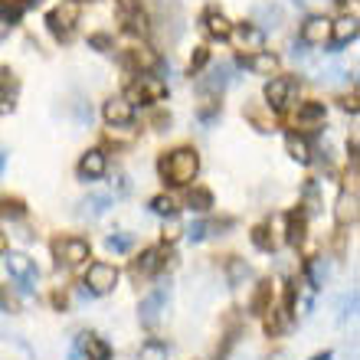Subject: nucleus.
<instances>
[{
    "mask_svg": "<svg viewBox=\"0 0 360 360\" xmlns=\"http://www.w3.org/2000/svg\"><path fill=\"white\" fill-rule=\"evenodd\" d=\"M269 302H272V285L262 282L259 285V292H256V298H252V314H266Z\"/></svg>",
    "mask_w": 360,
    "mask_h": 360,
    "instance_id": "nucleus-29",
    "label": "nucleus"
},
{
    "mask_svg": "<svg viewBox=\"0 0 360 360\" xmlns=\"http://www.w3.org/2000/svg\"><path fill=\"white\" fill-rule=\"evenodd\" d=\"M252 243H256V249L269 252V249L275 246V243H272V233H269V226H256V229H252Z\"/></svg>",
    "mask_w": 360,
    "mask_h": 360,
    "instance_id": "nucleus-32",
    "label": "nucleus"
},
{
    "mask_svg": "<svg viewBox=\"0 0 360 360\" xmlns=\"http://www.w3.org/2000/svg\"><path fill=\"white\" fill-rule=\"evenodd\" d=\"M164 311H167V288H154V292L141 302V308H138V318H141V324L148 331H154L158 321L164 318Z\"/></svg>",
    "mask_w": 360,
    "mask_h": 360,
    "instance_id": "nucleus-7",
    "label": "nucleus"
},
{
    "mask_svg": "<svg viewBox=\"0 0 360 360\" xmlns=\"http://www.w3.org/2000/svg\"><path fill=\"white\" fill-rule=\"evenodd\" d=\"M298 39L302 46H324L331 39V20L328 17H308L298 30Z\"/></svg>",
    "mask_w": 360,
    "mask_h": 360,
    "instance_id": "nucleus-8",
    "label": "nucleus"
},
{
    "mask_svg": "<svg viewBox=\"0 0 360 360\" xmlns=\"http://www.w3.org/2000/svg\"><path fill=\"white\" fill-rule=\"evenodd\" d=\"M331 39L334 46H347L357 39V17H341L331 23Z\"/></svg>",
    "mask_w": 360,
    "mask_h": 360,
    "instance_id": "nucleus-14",
    "label": "nucleus"
},
{
    "mask_svg": "<svg viewBox=\"0 0 360 360\" xmlns=\"http://www.w3.org/2000/svg\"><path fill=\"white\" fill-rule=\"evenodd\" d=\"M207 63H210V49L207 46H197V53H193V59H190V72L197 76V72L207 66Z\"/></svg>",
    "mask_w": 360,
    "mask_h": 360,
    "instance_id": "nucleus-33",
    "label": "nucleus"
},
{
    "mask_svg": "<svg viewBox=\"0 0 360 360\" xmlns=\"http://www.w3.org/2000/svg\"><path fill=\"white\" fill-rule=\"evenodd\" d=\"M82 347H86V357H89V360H112V344L105 341V338H95V334H86V341H82Z\"/></svg>",
    "mask_w": 360,
    "mask_h": 360,
    "instance_id": "nucleus-20",
    "label": "nucleus"
},
{
    "mask_svg": "<svg viewBox=\"0 0 360 360\" xmlns=\"http://www.w3.org/2000/svg\"><path fill=\"white\" fill-rule=\"evenodd\" d=\"M226 82H229V66H217L213 72H210V79L200 82V89H203V92H223Z\"/></svg>",
    "mask_w": 360,
    "mask_h": 360,
    "instance_id": "nucleus-23",
    "label": "nucleus"
},
{
    "mask_svg": "<svg viewBox=\"0 0 360 360\" xmlns=\"http://www.w3.org/2000/svg\"><path fill=\"white\" fill-rule=\"evenodd\" d=\"M354 219H357V193H354V190H344L341 197H338V223L347 226Z\"/></svg>",
    "mask_w": 360,
    "mask_h": 360,
    "instance_id": "nucleus-18",
    "label": "nucleus"
},
{
    "mask_svg": "<svg viewBox=\"0 0 360 360\" xmlns=\"http://www.w3.org/2000/svg\"><path fill=\"white\" fill-rule=\"evenodd\" d=\"M53 304H56V308H66V295H53Z\"/></svg>",
    "mask_w": 360,
    "mask_h": 360,
    "instance_id": "nucleus-39",
    "label": "nucleus"
},
{
    "mask_svg": "<svg viewBox=\"0 0 360 360\" xmlns=\"http://www.w3.org/2000/svg\"><path fill=\"white\" fill-rule=\"evenodd\" d=\"M200 171V154L193 148H177V151L164 154L161 158V177L171 187H187L190 180Z\"/></svg>",
    "mask_w": 360,
    "mask_h": 360,
    "instance_id": "nucleus-1",
    "label": "nucleus"
},
{
    "mask_svg": "<svg viewBox=\"0 0 360 360\" xmlns=\"http://www.w3.org/2000/svg\"><path fill=\"white\" fill-rule=\"evenodd\" d=\"M89 43H92L95 49H108V46H112V37H105V33H98V37H92Z\"/></svg>",
    "mask_w": 360,
    "mask_h": 360,
    "instance_id": "nucleus-37",
    "label": "nucleus"
},
{
    "mask_svg": "<svg viewBox=\"0 0 360 360\" xmlns=\"http://www.w3.org/2000/svg\"><path fill=\"white\" fill-rule=\"evenodd\" d=\"M128 63L148 72V69H154V66H158V56H154V53H151V49H148V46H138V49H131V53H128Z\"/></svg>",
    "mask_w": 360,
    "mask_h": 360,
    "instance_id": "nucleus-26",
    "label": "nucleus"
},
{
    "mask_svg": "<svg viewBox=\"0 0 360 360\" xmlns=\"http://www.w3.org/2000/svg\"><path fill=\"white\" fill-rule=\"evenodd\" d=\"M229 37H236V43H239V49H249V56L252 53H262L266 49V30L259 27L256 20L252 23H239Z\"/></svg>",
    "mask_w": 360,
    "mask_h": 360,
    "instance_id": "nucleus-9",
    "label": "nucleus"
},
{
    "mask_svg": "<svg viewBox=\"0 0 360 360\" xmlns=\"http://www.w3.org/2000/svg\"><path fill=\"white\" fill-rule=\"evenodd\" d=\"M203 30H207L213 39H229V33H233V23H229L219 10H207L203 13Z\"/></svg>",
    "mask_w": 360,
    "mask_h": 360,
    "instance_id": "nucleus-15",
    "label": "nucleus"
},
{
    "mask_svg": "<svg viewBox=\"0 0 360 360\" xmlns=\"http://www.w3.org/2000/svg\"><path fill=\"white\" fill-rule=\"evenodd\" d=\"M295 95H298V82L288 76H278V79H269L266 86V105L272 112H285L288 105L295 102Z\"/></svg>",
    "mask_w": 360,
    "mask_h": 360,
    "instance_id": "nucleus-4",
    "label": "nucleus"
},
{
    "mask_svg": "<svg viewBox=\"0 0 360 360\" xmlns=\"http://www.w3.org/2000/svg\"><path fill=\"white\" fill-rule=\"evenodd\" d=\"M79 180H102L105 171H108V158H105V151H86L82 158H79Z\"/></svg>",
    "mask_w": 360,
    "mask_h": 360,
    "instance_id": "nucleus-11",
    "label": "nucleus"
},
{
    "mask_svg": "<svg viewBox=\"0 0 360 360\" xmlns=\"http://www.w3.org/2000/svg\"><path fill=\"white\" fill-rule=\"evenodd\" d=\"M334 4H347V0H334Z\"/></svg>",
    "mask_w": 360,
    "mask_h": 360,
    "instance_id": "nucleus-44",
    "label": "nucleus"
},
{
    "mask_svg": "<svg viewBox=\"0 0 360 360\" xmlns=\"http://www.w3.org/2000/svg\"><path fill=\"white\" fill-rule=\"evenodd\" d=\"M210 229H213V223H193V226L187 229L190 243H200V239H207V236H210Z\"/></svg>",
    "mask_w": 360,
    "mask_h": 360,
    "instance_id": "nucleus-34",
    "label": "nucleus"
},
{
    "mask_svg": "<svg viewBox=\"0 0 360 360\" xmlns=\"http://www.w3.org/2000/svg\"><path fill=\"white\" fill-rule=\"evenodd\" d=\"M190 210H197V213H207L210 207H213V193H210L207 187H193L190 190V197H187Z\"/></svg>",
    "mask_w": 360,
    "mask_h": 360,
    "instance_id": "nucleus-27",
    "label": "nucleus"
},
{
    "mask_svg": "<svg viewBox=\"0 0 360 360\" xmlns=\"http://www.w3.org/2000/svg\"><path fill=\"white\" fill-rule=\"evenodd\" d=\"M23 213H27V210H23V203H20V200H0V219H23Z\"/></svg>",
    "mask_w": 360,
    "mask_h": 360,
    "instance_id": "nucleus-30",
    "label": "nucleus"
},
{
    "mask_svg": "<svg viewBox=\"0 0 360 360\" xmlns=\"http://www.w3.org/2000/svg\"><path fill=\"white\" fill-rule=\"evenodd\" d=\"M285 239L292 243V246H302L304 243V213H288V233H285Z\"/></svg>",
    "mask_w": 360,
    "mask_h": 360,
    "instance_id": "nucleus-24",
    "label": "nucleus"
},
{
    "mask_svg": "<svg viewBox=\"0 0 360 360\" xmlns=\"http://www.w3.org/2000/svg\"><path fill=\"white\" fill-rule=\"evenodd\" d=\"M102 115H105V122H108V128H128L134 122V105L128 98H108Z\"/></svg>",
    "mask_w": 360,
    "mask_h": 360,
    "instance_id": "nucleus-10",
    "label": "nucleus"
},
{
    "mask_svg": "<svg viewBox=\"0 0 360 360\" xmlns=\"http://www.w3.org/2000/svg\"><path fill=\"white\" fill-rule=\"evenodd\" d=\"M7 272L23 295L33 292V285H37V266H33V259L30 256H23V252H10L7 256Z\"/></svg>",
    "mask_w": 360,
    "mask_h": 360,
    "instance_id": "nucleus-5",
    "label": "nucleus"
},
{
    "mask_svg": "<svg viewBox=\"0 0 360 360\" xmlns=\"http://www.w3.org/2000/svg\"><path fill=\"white\" fill-rule=\"evenodd\" d=\"M76 23H79V4H76V0L59 4L56 10H49V17H46V27H49V33H53L56 39H69V37H72Z\"/></svg>",
    "mask_w": 360,
    "mask_h": 360,
    "instance_id": "nucleus-2",
    "label": "nucleus"
},
{
    "mask_svg": "<svg viewBox=\"0 0 360 360\" xmlns=\"http://www.w3.org/2000/svg\"><path fill=\"white\" fill-rule=\"evenodd\" d=\"M239 63H243L249 72H256V76H275V72H278V56L266 53V49H262V53H252V56H243Z\"/></svg>",
    "mask_w": 360,
    "mask_h": 360,
    "instance_id": "nucleus-13",
    "label": "nucleus"
},
{
    "mask_svg": "<svg viewBox=\"0 0 360 360\" xmlns=\"http://www.w3.org/2000/svg\"><path fill=\"white\" fill-rule=\"evenodd\" d=\"M105 246L112 249V252H128V249L134 246V236L131 233H115V236L105 239Z\"/></svg>",
    "mask_w": 360,
    "mask_h": 360,
    "instance_id": "nucleus-31",
    "label": "nucleus"
},
{
    "mask_svg": "<svg viewBox=\"0 0 360 360\" xmlns=\"http://www.w3.org/2000/svg\"><path fill=\"white\" fill-rule=\"evenodd\" d=\"M138 360H167V344L151 338V341L141 344V351H138Z\"/></svg>",
    "mask_w": 360,
    "mask_h": 360,
    "instance_id": "nucleus-25",
    "label": "nucleus"
},
{
    "mask_svg": "<svg viewBox=\"0 0 360 360\" xmlns=\"http://www.w3.org/2000/svg\"><path fill=\"white\" fill-rule=\"evenodd\" d=\"M164 266V249H144L141 259L134 262V272L138 275H154Z\"/></svg>",
    "mask_w": 360,
    "mask_h": 360,
    "instance_id": "nucleus-19",
    "label": "nucleus"
},
{
    "mask_svg": "<svg viewBox=\"0 0 360 360\" xmlns=\"http://www.w3.org/2000/svg\"><path fill=\"white\" fill-rule=\"evenodd\" d=\"M10 27H13V20H10V13H7V10L0 7V39H4V37H7V33H10Z\"/></svg>",
    "mask_w": 360,
    "mask_h": 360,
    "instance_id": "nucleus-36",
    "label": "nucleus"
},
{
    "mask_svg": "<svg viewBox=\"0 0 360 360\" xmlns=\"http://www.w3.org/2000/svg\"><path fill=\"white\" fill-rule=\"evenodd\" d=\"M324 102H304V105H298V124L302 128H311V124H318V122H324Z\"/></svg>",
    "mask_w": 360,
    "mask_h": 360,
    "instance_id": "nucleus-21",
    "label": "nucleus"
},
{
    "mask_svg": "<svg viewBox=\"0 0 360 360\" xmlns=\"http://www.w3.org/2000/svg\"><path fill=\"white\" fill-rule=\"evenodd\" d=\"M134 95H138L141 102H161L164 95H167V82H164L161 76L141 72V79L134 82Z\"/></svg>",
    "mask_w": 360,
    "mask_h": 360,
    "instance_id": "nucleus-12",
    "label": "nucleus"
},
{
    "mask_svg": "<svg viewBox=\"0 0 360 360\" xmlns=\"http://www.w3.org/2000/svg\"><path fill=\"white\" fill-rule=\"evenodd\" d=\"M311 360H331V354H318V357H311Z\"/></svg>",
    "mask_w": 360,
    "mask_h": 360,
    "instance_id": "nucleus-41",
    "label": "nucleus"
},
{
    "mask_svg": "<svg viewBox=\"0 0 360 360\" xmlns=\"http://www.w3.org/2000/svg\"><path fill=\"white\" fill-rule=\"evenodd\" d=\"M53 256H56V266H66V269H76L82 266L89 259V243L79 236H69V239H56L53 243Z\"/></svg>",
    "mask_w": 360,
    "mask_h": 360,
    "instance_id": "nucleus-3",
    "label": "nucleus"
},
{
    "mask_svg": "<svg viewBox=\"0 0 360 360\" xmlns=\"http://www.w3.org/2000/svg\"><path fill=\"white\" fill-rule=\"evenodd\" d=\"M151 213H158V217H167L174 219L177 217V203H174V197H167V193H161V197L151 200Z\"/></svg>",
    "mask_w": 360,
    "mask_h": 360,
    "instance_id": "nucleus-28",
    "label": "nucleus"
},
{
    "mask_svg": "<svg viewBox=\"0 0 360 360\" xmlns=\"http://www.w3.org/2000/svg\"><path fill=\"white\" fill-rule=\"evenodd\" d=\"M344 112H357V98H347V102H344Z\"/></svg>",
    "mask_w": 360,
    "mask_h": 360,
    "instance_id": "nucleus-38",
    "label": "nucleus"
},
{
    "mask_svg": "<svg viewBox=\"0 0 360 360\" xmlns=\"http://www.w3.org/2000/svg\"><path fill=\"white\" fill-rule=\"evenodd\" d=\"M108 207H112V197H108V193H92V197H86L79 203V217L98 219L102 213H108Z\"/></svg>",
    "mask_w": 360,
    "mask_h": 360,
    "instance_id": "nucleus-16",
    "label": "nucleus"
},
{
    "mask_svg": "<svg viewBox=\"0 0 360 360\" xmlns=\"http://www.w3.org/2000/svg\"><path fill=\"white\" fill-rule=\"evenodd\" d=\"M4 249H7V243H4V233H0V252H4Z\"/></svg>",
    "mask_w": 360,
    "mask_h": 360,
    "instance_id": "nucleus-42",
    "label": "nucleus"
},
{
    "mask_svg": "<svg viewBox=\"0 0 360 360\" xmlns=\"http://www.w3.org/2000/svg\"><path fill=\"white\" fill-rule=\"evenodd\" d=\"M115 285H118V269L108 266V262H92L86 272V288L92 295H108L115 292Z\"/></svg>",
    "mask_w": 360,
    "mask_h": 360,
    "instance_id": "nucleus-6",
    "label": "nucleus"
},
{
    "mask_svg": "<svg viewBox=\"0 0 360 360\" xmlns=\"http://www.w3.org/2000/svg\"><path fill=\"white\" fill-rule=\"evenodd\" d=\"M285 151H288V158H292V161H298V164L311 161V144L304 141L302 134H295V131L285 134Z\"/></svg>",
    "mask_w": 360,
    "mask_h": 360,
    "instance_id": "nucleus-17",
    "label": "nucleus"
},
{
    "mask_svg": "<svg viewBox=\"0 0 360 360\" xmlns=\"http://www.w3.org/2000/svg\"><path fill=\"white\" fill-rule=\"evenodd\" d=\"M243 275H249V266H243L239 259H233V262H229V285H236Z\"/></svg>",
    "mask_w": 360,
    "mask_h": 360,
    "instance_id": "nucleus-35",
    "label": "nucleus"
},
{
    "mask_svg": "<svg viewBox=\"0 0 360 360\" xmlns=\"http://www.w3.org/2000/svg\"><path fill=\"white\" fill-rule=\"evenodd\" d=\"M124 4H128V10H131V13H128V17H124V30H128V33H148V17H144V10H138L131 4V0H124Z\"/></svg>",
    "mask_w": 360,
    "mask_h": 360,
    "instance_id": "nucleus-22",
    "label": "nucleus"
},
{
    "mask_svg": "<svg viewBox=\"0 0 360 360\" xmlns=\"http://www.w3.org/2000/svg\"><path fill=\"white\" fill-rule=\"evenodd\" d=\"M0 311H10V302L4 298V292H0Z\"/></svg>",
    "mask_w": 360,
    "mask_h": 360,
    "instance_id": "nucleus-40",
    "label": "nucleus"
},
{
    "mask_svg": "<svg viewBox=\"0 0 360 360\" xmlns=\"http://www.w3.org/2000/svg\"><path fill=\"white\" fill-rule=\"evenodd\" d=\"M4 161H7V158H4V154H0V171H4Z\"/></svg>",
    "mask_w": 360,
    "mask_h": 360,
    "instance_id": "nucleus-43",
    "label": "nucleus"
}]
</instances>
